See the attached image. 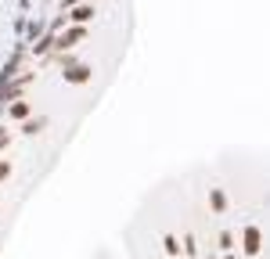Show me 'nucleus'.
<instances>
[{
	"mask_svg": "<svg viewBox=\"0 0 270 259\" xmlns=\"http://www.w3.org/2000/svg\"><path fill=\"white\" fill-rule=\"evenodd\" d=\"M90 79H94V69H90V65H76V69L65 72V83H76V86H83V83H90Z\"/></svg>",
	"mask_w": 270,
	"mask_h": 259,
	"instance_id": "nucleus-1",
	"label": "nucleus"
},
{
	"mask_svg": "<svg viewBox=\"0 0 270 259\" xmlns=\"http://www.w3.org/2000/svg\"><path fill=\"white\" fill-rule=\"evenodd\" d=\"M83 36H87V29H69V36L58 40V47H76V40H83Z\"/></svg>",
	"mask_w": 270,
	"mask_h": 259,
	"instance_id": "nucleus-2",
	"label": "nucleus"
},
{
	"mask_svg": "<svg viewBox=\"0 0 270 259\" xmlns=\"http://www.w3.org/2000/svg\"><path fill=\"white\" fill-rule=\"evenodd\" d=\"M29 112H32V105H29V101H15V105L8 108V115H11V119H25Z\"/></svg>",
	"mask_w": 270,
	"mask_h": 259,
	"instance_id": "nucleus-3",
	"label": "nucleus"
},
{
	"mask_svg": "<svg viewBox=\"0 0 270 259\" xmlns=\"http://www.w3.org/2000/svg\"><path fill=\"white\" fill-rule=\"evenodd\" d=\"M94 15H97V11H94V8H87V4H83V8H76V11H72V15H69V18H72V22H80V25H83V22H90V18H94Z\"/></svg>",
	"mask_w": 270,
	"mask_h": 259,
	"instance_id": "nucleus-4",
	"label": "nucleus"
},
{
	"mask_svg": "<svg viewBox=\"0 0 270 259\" xmlns=\"http://www.w3.org/2000/svg\"><path fill=\"white\" fill-rule=\"evenodd\" d=\"M47 126V119H36V122H25V130H22V134H36V130H44Z\"/></svg>",
	"mask_w": 270,
	"mask_h": 259,
	"instance_id": "nucleus-5",
	"label": "nucleus"
},
{
	"mask_svg": "<svg viewBox=\"0 0 270 259\" xmlns=\"http://www.w3.org/2000/svg\"><path fill=\"white\" fill-rule=\"evenodd\" d=\"M4 177H11V162H0V180Z\"/></svg>",
	"mask_w": 270,
	"mask_h": 259,
	"instance_id": "nucleus-6",
	"label": "nucleus"
}]
</instances>
